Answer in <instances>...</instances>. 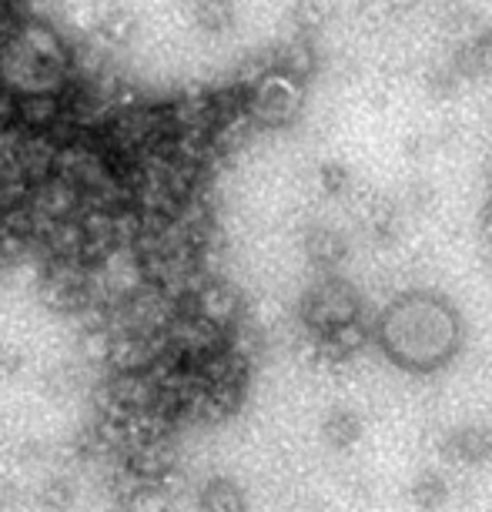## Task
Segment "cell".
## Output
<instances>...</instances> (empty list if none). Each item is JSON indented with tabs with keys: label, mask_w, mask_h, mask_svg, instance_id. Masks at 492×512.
<instances>
[{
	"label": "cell",
	"mask_w": 492,
	"mask_h": 512,
	"mask_svg": "<svg viewBox=\"0 0 492 512\" xmlns=\"http://www.w3.org/2000/svg\"><path fill=\"white\" fill-rule=\"evenodd\" d=\"M11 502H14V486L11 482H0V512L11 509Z\"/></svg>",
	"instance_id": "obj_6"
},
{
	"label": "cell",
	"mask_w": 492,
	"mask_h": 512,
	"mask_svg": "<svg viewBox=\"0 0 492 512\" xmlns=\"http://www.w3.org/2000/svg\"><path fill=\"white\" fill-rule=\"evenodd\" d=\"M342 248H345V241L328 228H318L312 241H308V255H312L318 265H335L342 258Z\"/></svg>",
	"instance_id": "obj_5"
},
{
	"label": "cell",
	"mask_w": 492,
	"mask_h": 512,
	"mask_svg": "<svg viewBox=\"0 0 492 512\" xmlns=\"http://www.w3.org/2000/svg\"><path fill=\"white\" fill-rule=\"evenodd\" d=\"M201 512H245V499H241L235 482L211 479L201 489Z\"/></svg>",
	"instance_id": "obj_3"
},
{
	"label": "cell",
	"mask_w": 492,
	"mask_h": 512,
	"mask_svg": "<svg viewBox=\"0 0 492 512\" xmlns=\"http://www.w3.org/2000/svg\"><path fill=\"white\" fill-rule=\"evenodd\" d=\"M482 225H486V231L492 235V195H489V201H486V208H482Z\"/></svg>",
	"instance_id": "obj_7"
},
{
	"label": "cell",
	"mask_w": 492,
	"mask_h": 512,
	"mask_svg": "<svg viewBox=\"0 0 492 512\" xmlns=\"http://www.w3.org/2000/svg\"><path fill=\"white\" fill-rule=\"evenodd\" d=\"M355 315H359V298H355L352 288L339 282V278L322 282L305 302L308 325L322 328V332H335V328L355 322Z\"/></svg>",
	"instance_id": "obj_1"
},
{
	"label": "cell",
	"mask_w": 492,
	"mask_h": 512,
	"mask_svg": "<svg viewBox=\"0 0 492 512\" xmlns=\"http://www.w3.org/2000/svg\"><path fill=\"white\" fill-rule=\"evenodd\" d=\"M302 104V84L288 74H268L262 84H258L255 94V114H262V121L282 124L298 111Z\"/></svg>",
	"instance_id": "obj_2"
},
{
	"label": "cell",
	"mask_w": 492,
	"mask_h": 512,
	"mask_svg": "<svg viewBox=\"0 0 492 512\" xmlns=\"http://www.w3.org/2000/svg\"><path fill=\"white\" fill-rule=\"evenodd\" d=\"M37 502H41L44 512H67L74 506V482L64 476L47 479L41 492H37Z\"/></svg>",
	"instance_id": "obj_4"
}]
</instances>
